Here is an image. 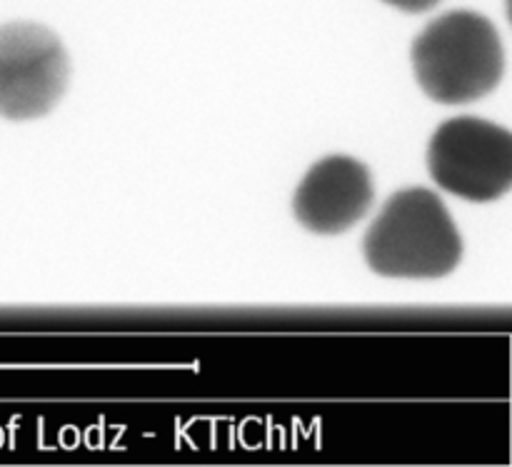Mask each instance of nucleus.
Masks as SVG:
<instances>
[{
	"mask_svg": "<svg viewBox=\"0 0 512 467\" xmlns=\"http://www.w3.org/2000/svg\"><path fill=\"white\" fill-rule=\"evenodd\" d=\"M363 253L383 278L433 280L463 260V240L443 200L428 188H403L368 228Z\"/></svg>",
	"mask_w": 512,
	"mask_h": 467,
	"instance_id": "1",
	"label": "nucleus"
},
{
	"mask_svg": "<svg viewBox=\"0 0 512 467\" xmlns=\"http://www.w3.org/2000/svg\"><path fill=\"white\" fill-rule=\"evenodd\" d=\"M410 58L423 93L443 105L485 98L498 88L505 73L498 28L475 10H450L425 25Z\"/></svg>",
	"mask_w": 512,
	"mask_h": 467,
	"instance_id": "2",
	"label": "nucleus"
},
{
	"mask_svg": "<svg viewBox=\"0 0 512 467\" xmlns=\"http://www.w3.org/2000/svg\"><path fill=\"white\" fill-rule=\"evenodd\" d=\"M428 170L438 188L493 203L512 188V133L473 115L445 120L430 138Z\"/></svg>",
	"mask_w": 512,
	"mask_h": 467,
	"instance_id": "3",
	"label": "nucleus"
},
{
	"mask_svg": "<svg viewBox=\"0 0 512 467\" xmlns=\"http://www.w3.org/2000/svg\"><path fill=\"white\" fill-rule=\"evenodd\" d=\"M63 43L40 23L0 25V115L33 120L48 115L68 88Z\"/></svg>",
	"mask_w": 512,
	"mask_h": 467,
	"instance_id": "4",
	"label": "nucleus"
},
{
	"mask_svg": "<svg viewBox=\"0 0 512 467\" xmlns=\"http://www.w3.org/2000/svg\"><path fill=\"white\" fill-rule=\"evenodd\" d=\"M373 198L375 185L368 165L350 155H328L300 180L293 213L310 233L338 235L365 218Z\"/></svg>",
	"mask_w": 512,
	"mask_h": 467,
	"instance_id": "5",
	"label": "nucleus"
},
{
	"mask_svg": "<svg viewBox=\"0 0 512 467\" xmlns=\"http://www.w3.org/2000/svg\"><path fill=\"white\" fill-rule=\"evenodd\" d=\"M383 3L393 5V8L403 10V13H425V10L435 8L440 0H383Z\"/></svg>",
	"mask_w": 512,
	"mask_h": 467,
	"instance_id": "6",
	"label": "nucleus"
}]
</instances>
